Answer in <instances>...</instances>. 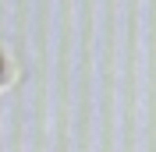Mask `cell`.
Masks as SVG:
<instances>
[{
  "label": "cell",
  "mask_w": 156,
  "mask_h": 152,
  "mask_svg": "<svg viewBox=\"0 0 156 152\" xmlns=\"http://www.w3.org/2000/svg\"><path fill=\"white\" fill-rule=\"evenodd\" d=\"M7 81H11V53L0 46V88L7 85Z\"/></svg>",
  "instance_id": "1"
}]
</instances>
